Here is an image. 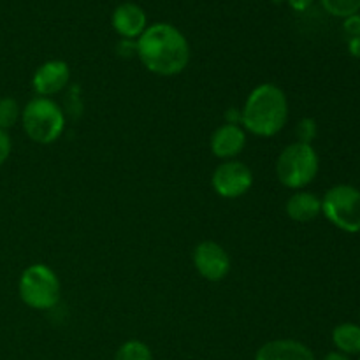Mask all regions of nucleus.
<instances>
[{"mask_svg":"<svg viewBox=\"0 0 360 360\" xmlns=\"http://www.w3.org/2000/svg\"><path fill=\"white\" fill-rule=\"evenodd\" d=\"M136 55L151 74L178 76L190 62V44L174 25L153 23L136 41Z\"/></svg>","mask_w":360,"mask_h":360,"instance_id":"nucleus-1","label":"nucleus"},{"mask_svg":"<svg viewBox=\"0 0 360 360\" xmlns=\"http://www.w3.org/2000/svg\"><path fill=\"white\" fill-rule=\"evenodd\" d=\"M288 122V98L280 86L262 83L253 88L241 109V125L257 137H273Z\"/></svg>","mask_w":360,"mask_h":360,"instance_id":"nucleus-2","label":"nucleus"},{"mask_svg":"<svg viewBox=\"0 0 360 360\" xmlns=\"http://www.w3.org/2000/svg\"><path fill=\"white\" fill-rule=\"evenodd\" d=\"M274 169H276V178L281 185L290 190H304L319 176V153L313 144L295 141L281 150Z\"/></svg>","mask_w":360,"mask_h":360,"instance_id":"nucleus-3","label":"nucleus"},{"mask_svg":"<svg viewBox=\"0 0 360 360\" xmlns=\"http://www.w3.org/2000/svg\"><path fill=\"white\" fill-rule=\"evenodd\" d=\"M21 125L28 139L51 144L65 130V112L49 97H34L21 109Z\"/></svg>","mask_w":360,"mask_h":360,"instance_id":"nucleus-4","label":"nucleus"},{"mask_svg":"<svg viewBox=\"0 0 360 360\" xmlns=\"http://www.w3.org/2000/svg\"><path fill=\"white\" fill-rule=\"evenodd\" d=\"M18 294L28 308L48 311L58 304L62 285L51 267L46 264H32L21 273Z\"/></svg>","mask_w":360,"mask_h":360,"instance_id":"nucleus-5","label":"nucleus"},{"mask_svg":"<svg viewBox=\"0 0 360 360\" xmlns=\"http://www.w3.org/2000/svg\"><path fill=\"white\" fill-rule=\"evenodd\" d=\"M322 214L348 234L360 232V190L352 185H334L323 193Z\"/></svg>","mask_w":360,"mask_h":360,"instance_id":"nucleus-6","label":"nucleus"},{"mask_svg":"<svg viewBox=\"0 0 360 360\" xmlns=\"http://www.w3.org/2000/svg\"><path fill=\"white\" fill-rule=\"evenodd\" d=\"M211 186L221 199H239L253 186V172L245 162H221L211 176Z\"/></svg>","mask_w":360,"mask_h":360,"instance_id":"nucleus-7","label":"nucleus"},{"mask_svg":"<svg viewBox=\"0 0 360 360\" xmlns=\"http://www.w3.org/2000/svg\"><path fill=\"white\" fill-rule=\"evenodd\" d=\"M193 267L204 280L217 283L231 273V257L221 245L214 241H202L192 253Z\"/></svg>","mask_w":360,"mask_h":360,"instance_id":"nucleus-8","label":"nucleus"},{"mask_svg":"<svg viewBox=\"0 0 360 360\" xmlns=\"http://www.w3.org/2000/svg\"><path fill=\"white\" fill-rule=\"evenodd\" d=\"M70 79V69L63 60H48L35 69L32 76V88L37 97H49L60 94Z\"/></svg>","mask_w":360,"mask_h":360,"instance_id":"nucleus-9","label":"nucleus"},{"mask_svg":"<svg viewBox=\"0 0 360 360\" xmlns=\"http://www.w3.org/2000/svg\"><path fill=\"white\" fill-rule=\"evenodd\" d=\"M246 146V130L238 123H224L210 139L211 153L220 160H236Z\"/></svg>","mask_w":360,"mask_h":360,"instance_id":"nucleus-10","label":"nucleus"},{"mask_svg":"<svg viewBox=\"0 0 360 360\" xmlns=\"http://www.w3.org/2000/svg\"><path fill=\"white\" fill-rule=\"evenodd\" d=\"M111 25L116 34L127 41H137L148 28V16L141 6L123 2L112 11Z\"/></svg>","mask_w":360,"mask_h":360,"instance_id":"nucleus-11","label":"nucleus"},{"mask_svg":"<svg viewBox=\"0 0 360 360\" xmlns=\"http://www.w3.org/2000/svg\"><path fill=\"white\" fill-rule=\"evenodd\" d=\"M255 360H316L315 354L297 340H273L257 350Z\"/></svg>","mask_w":360,"mask_h":360,"instance_id":"nucleus-12","label":"nucleus"},{"mask_svg":"<svg viewBox=\"0 0 360 360\" xmlns=\"http://www.w3.org/2000/svg\"><path fill=\"white\" fill-rule=\"evenodd\" d=\"M285 213L297 224H308L322 214V199L313 192L297 190L285 202Z\"/></svg>","mask_w":360,"mask_h":360,"instance_id":"nucleus-13","label":"nucleus"},{"mask_svg":"<svg viewBox=\"0 0 360 360\" xmlns=\"http://www.w3.org/2000/svg\"><path fill=\"white\" fill-rule=\"evenodd\" d=\"M333 343L343 355H360V326L343 322L334 327Z\"/></svg>","mask_w":360,"mask_h":360,"instance_id":"nucleus-14","label":"nucleus"},{"mask_svg":"<svg viewBox=\"0 0 360 360\" xmlns=\"http://www.w3.org/2000/svg\"><path fill=\"white\" fill-rule=\"evenodd\" d=\"M115 360H153V354L144 341L130 340L116 350Z\"/></svg>","mask_w":360,"mask_h":360,"instance_id":"nucleus-15","label":"nucleus"},{"mask_svg":"<svg viewBox=\"0 0 360 360\" xmlns=\"http://www.w3.org/2000/svg\"><path fill=\"white\" fill-rule=\"evenodd\" d=\"M18 122H21V105L14 97L0 98V130L9 132Z\"/></svg>","mask_w":360,"mask_h":360,"instance_id":"nucleus-16","label":"nucleus"},{"mask_svg":"<svg viewBox=\"0 0 360 360\" xmlns=\"http://www.w3.org/2000/svg\"><path fill=\"white\" fill-rule=\"evenodd\" d=\"M323 9L334 18L354 16L360 11V0H320Z\"/></svg>","mask_w":360,"mask_h":360,"instance_id":"nucleus-17","label":"nucleus"},{"mask_svg":"<svg viewBox=\"0 0 360 360\" xmlns=\"http://www.w3.org/2000/svg\"><path fill=\"white\" fill-rule=\"evenodd\" d=\"M316 136V123L315 120L311 118H304L299 122L297 125V137H299V143H308L311 144L313 137Z\"/></svg>","mask_w":360,"mask_h":360,"instance_id":"nucleus-18","label":"nucleus"},{"mask_svg":"<svg viewBox=\"0 0 360 360\" xmlns=\"http://www.w3.org/2000/svg\"><path fill=\"white\" fill-rule=\"evenodd\" d=\"M11 151H13V141H11L9 132L0 130V167L9 160Z\"/></svg>","mask_w":360,"mask_h":360,"instance_id":"nucleus-19","label":"nucleus"},{"mask_svg":"<svg viewBox=\"0 0 360 360\" xmlns=\"http://www.w3.org/2000/svg\"><path fill=\"white\" fill-rule=\"evenodd\" d=\"M343 30L347 32L350 37H360V14H354V16L345 18Z\"/></svg>","mask_w":360,"mask_h":360,"instance_id":"nucleus-20","label":"nucleus"},{"mask_svg":"<svg viewBox=\"0 0 360 360\" xmlns=\"http://www.w3.org/2000/svg\"><path fill=\"white\" fill-rule=\"evenodd\" d=\"M313 2H315V0H287L288 6H290L294 11H297V13L308 11L309 7L313 6Z\"/></svg>","mask_w":360,"mask_h":360,"instance_id":"nucleus-21","label":"nucleus"},{"mask_svg":"<svg viewBox=\"0 0 360 360\" xmlns=\"http://www.w3.org/2000/svg\"><path fill=\"white\" fill-rule=\"evenodd\" d=\"M348 51L355 58H360V37H350V41H348Z\"/></svg>","mask_w":360,"mask_h":360,"instance_id":"nucleus-22","label":"nucleus"},{"mask_svg":"<svg viewBox=\"0 0 360 360\" xmlns=\"http://www.w3.org/2000/svg\"><path fill=\"white\" fill-rule=\"evenodd\" d=\"M322 360H350V359H348L347 355L340 354V352H330V354H327Z\"/></svg>","mask_w":360,"mask_h":360,"instance_id":"nucleus-23","label":"nucleus"},{"mask_svg":"<svg viewBox=\"0 0 360 360\" xmlns=\"http://www.w3.org/2000/svg\"><path fill=\"white\" fill-rule=\"evenodd\" d=\"M359 360H360V359H359Z\"/></svg>","mask_w":360,"mask_h":360,"instance_id":"nucleus-24","label":"nucleus"}]
</instances>
